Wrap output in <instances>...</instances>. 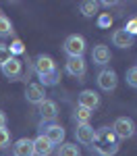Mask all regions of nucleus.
<instances>
[{
  "label": "nucleus",
  "mask_w": 137,
  "mask_h": 156,
  "mask_svg": "<svg viewBox=\"0 0 137 156\" xmlns=\"http://www.w3.org/2000/svg\"><path fill=\"white\" fill-rule=\"evenodd\" d=\"M118 137L114 135L110 127H102L96 131V140H94V150H98L102 156H114L118 152Z\"/></svg>",
  "instance_id": "obj_1"
},
{
  "label": "nucleus",
  "mask_w": 137,
  "mask_h": 156,
  "mask_svg": "<svg viewBox=\"0 0 137 156\" xmlns=\"http://www.w3.org/2000/svg\"><path fill=\"white\" fill-rule=\"evenodd\" d=\"M112 131L121 140H129L135 133V123L131 119H127V117H118V119L114 121V125H112Z\"/></svg>",
  "instance_id": "obj_2"
},
{
  "label": "nucleus",
  "mask_w": 137,
  "mask_h": 156,
  "mask_svg": "<svg viewBox=\"0 0 137 156\" xmlns=\"http://www.w3.org/2000/svg\"><path fill=\"white\" fill-rule=\"evenodd\" d=\"M64 52L69 54V56H83V52H85V40L81 36H69L64 40Z\"/></svg>",
  "instance_id": "obj_3"
},
{
  "label": "nucleus",
  "mask_w": 137,
  "mask_h": 156,
  "mask_svg": "<svg viewBox=\"0 0 137 156\" xmlns=\"http://www.w3.org/2000/svg\"><path fill=\"white\" fill-rule=\"evenodd\" d=\"M87 71L85 67V60L83 56H69L67 58V73L73 75V77H83Z\"/></svg>",
  "instance_id": "obj_4"
},
{
  "label": "nucleus",
  "mask_w": 137,
  "mask_h": 156,
  "mask_svg": "<svg viewBox=\"0 0 137 156\" xmlns=\"http://www.w3.org/2000/svg\"><path fill=\"white\" fill-rule=\"evenodd\" d=\"M75 137H77L79 144L91 146V144H94V140H96V129H94L91 125H77V129H75Z\"/></svg>",
  "instance_id": "obj_5"
},
{
  "label": "nucleus",
  "mask_w": 137,
  "mask_h": 156,
  "mask_svg": "<svg viewBox=\"0 0 137 156\" xmlns=\"http://www.w3.org/2000/svg\"><path fill=\"white\" fill-rule=\"evenodd\" d=\"M77 106H83L87 110H94V108L100 106V96L94 92V90H83L79 94V104Z\"/></svg>",
  "instance_id": "obj_6"
},
{
  "label": "nucleus",
  "mask_w": 137,
  "mask_h": 156,
  "mask_svg": "<svg viewBox=\"0 0 137 156\" xmlns=\"http://www.w3.org/2000/svg\"><path fill=\"white\" fill-rule=\"evenodd\" d=\"M54 152V146L48 142V137L42 133L33 140V156H50Z\"/></svg>",
  "instance_id": "obj_7"
},
{
  "label": "nucleus",
  "mask_w": 137,
  "mask_h": 156,
  "mask_svg": "<svg viewBox=\"0 0 137 156\" xmlns=\"http://www.w3.org/2000/svg\"><path fill=\"white\" fill-rule=\"evenodd\" d=\"M98 85L104 92H112L116 87V73L112 71V69H104L98 75Z\"/></svg>",
  "instance_id": "obj_8"
},
{
  "label": "nucleus",
  "mask_w": 137,
  "mask_h": 156,
  "mask_svg": "<svg viewBox=\"0 0 137 156\" xmlns=\"http://www.w3.org/2000/svg\"><path fill=\"white\" fill-rule=\"evenodd\" d=\"M36 71H37V77L39 75H50V73H56V65H54V60L50 56L39 54L36 58Z\"/></svg>",
  "instance_id": "obj_9"
},
{
  "label": "nucleus",
  "mask_w": 137,
  "mask_h": 156,
  "mask_svg": "<svg viewBox=\"0 0 137 156\" xmlns=\"http://www.w3.org/2000/svg\"><path fill=\"white\" fill-rule=\"evenodd\" d=\"M12 156H33V140L21 137L12 146Z\"/></svg>",
  "instance_id": "obj_10"
},
{
  "label": "nucleus",
  "mask_w": 137,
  "mask_h": 156,
  "mask_svg": "<svg viewBox=\"0 0 137 156\" xmlns=\"http://www.w3.org/2000/svg\"><path fill=\"white\" fill-rule=\"evenodd\" d=\"M46 94H44V87L37 83H29L27 85V90H25V98L31 102V104H42L44 100H46Z\"/></svg>",
  "instance_id": "obj_11"
},
{
  "label": "nucleus",
  "mask_w": 137,
  "mask_h": 156,
  "mask_svg": "<svg viewBox=\"0 0 137 156\" xmlns=\"http://www.w3.org/2000/svg\"><path fill=\"white\" fill-rule=\"evenodd\" d=\"M44 135L48 137V142L52 146L62 144V142H64V129H62L60 125H48L46 131H44Z\"/></svg>",
  "instance_id": "obj_12"
},
{
  "label": "nucleus",
  "mask_w": 137,
  "mask_h": 156,
  "mask_svg": "<svg viewBox=\"0 0 137 156\" xmlns=\"http://www.w3.org/2000/svg\"><path fill=\"white\" fill-rule=\"evenodd\" d=\"M56 115H58V106H56V102H52V100H44L42 104H39V117L44 121H54L56 119Z\"/></svg>",
  "instance_id": "obj_13"
},
{
  "label": "nucleus",
  "mask_w": 137,
  "mask_h": 156,
  "mask_svg": "<svg viewBox=\"0 0 137 156\" xmlns=\"http://www.w3.org/2000/svg\"><path fill=\"white\" fill-rule=\"evenodd\" d=\"M21 69H23V65H21V60L15 58L12 56L4 67H2V73H4V77H9V79H17L19 75H21Z\"/></svg>",
  "instance_id": "obj_14"
},
{
  "label": "nucleus",
  "mask_w": 137,
  "mask_h": 156,
  "mask_svg": "<svg viewBox=\"0 0 137 156\" xmlns=\"http://www.w3.org/2000/svg\"><path fill=\"white\" fill-rule=\"evenodd\" d=\"M112 44L118 48H131L133 46V36H129L125 29H116L112 34Z\"/></svg>",
  "instance_id": "obj_15"
},
{
  "label": "nucleus",
  "mask_w": 137,
  "mask_h": 156,
  "mask_svg": "<svg viewBox=\"0 0 137 156\" xmlns=\"http://www.w3.org/2000/svg\"><path fill=\"white\" fill-rule=\"evenodd\" d=\"M91 58H94L96 65H106V62H110V50L100 44V46H96L91 50Z\"/></svg>",
  "instance_id": "obj_16"
},
{
  "label": "nucleus",
  "mask_w": 137,
  "mask_h": 156,
  "mask_svg": "<svg viewBox=\"0 0 137 156\" xmlns=\"http://www.w3.org/2000/svg\"><path fill=\"white\" fill-rule=\"evenodd\" d=\"M75 121H77V125H89V119H91V110H87L83 106H77L75 108Z\"/></svg>",
  "instance_id": "obj_17"
},
{
  "label": "nucleus",
  "mask_w": 137,
  "mask_h": 156,
  "mask_svg": "<svg viewBox=\"0 0 137 156\" xmlns=\"http://www.w3.org/2000/svg\"><path fill=\"white\" fill-rule=\"evenodd\" d=\"M100 4L98 2H94V0H85V2H81V12H83V17H94L96 12H98Z\"/></svg>",
  "instance_id": "obj_18"
},
{
  "label": "nucleus",
  "mask_w": 137,
  "mask_h": 156,
  "mask_svg": "<svg viewBox=\"0 0 137 156\" xmlns=\"http://www.w3.org/2000/svg\"><path fill=\"white\" fill-rule=\"evenodd\" d=\"M58 156H81L77 144H62L58 150Z\"/></svg>",
  "instance_id": "obj_19"
},
{
  "label": "nucleus",
  "mask_w": 137,
  "mask_h": 156,
  "mask_svg": "<svg viewBox=\"0 0 137 156\" xmlns=\"http://www.w3.org/2000/svg\"><path fill=\"white\" fill-rule=\"evenodd\" d=\"M12 34V25L11 21L4 17V15H0V37H6Z\"/></svg>",
  "instance_id": "obj_20"
},
{
  "label": "nucleus",
  "mask_w": 137,
  "mask_h": 156,
  "mask_svg": "<svg viewBox=\"0 0 137 156\" xmlns=\"http://www.w3.org/2000/svg\"><path fill=\"white\" fill-rule=\"evenodd\" d=\"M11 58H12V54H11V50H9V46L0 44V69H2V67H4Z\"/></svg>",
  "instance_id": "obj_21"
},
{
  "label": "nucleus",
  "mask_w": 137,
  "mask_h": 156,
  "mask_svg": "<svg viewBox=\"0 0 137 156\" xmlns=\"http://www.w3.org/2000/svg\"><path fill=\"white\" fill-rule=\"evenodd\" d=\"M123 29L129 34V36H133V37L137 36V15L133 17V19H129V21H127V25H125Z\"/></svg>",
  "instance_id": "obj_22"
},
{
  "label": "nucleus",
  "mask_w": 137,
  "mask_h": 156,
  "mask_svg": "<svg viewBox=\"0 0 137 156\" xmlns=\"http://www.w3.org/2000/svg\"><path fill=\"white\" fill-rule=\"evenodd\" d=\"M42 85H54L58 81V73H50V75H39Z\"/></svg>",
  "instance_id": "obj_23"
},
{
  "label": "nucleus",
  "mask_w": 137,
  "mask_h": 156,
  "mask_svg": "<svg viewBox=\"0 0 137 156\" xmlns=\"http://www.w3.org/2000/svg\"><path fill=\"white\" fill-rule=\"evenodd\" d=\"M127 83L131 85V87H137V67L127 71Z\"/></svg>",
  "instance_id": "obj_24"
},
{
  "label": "nucleus",
  "mask_w": 137,
  "mask_h": 156,
  "mask_svg": "<svg viewBox=\"0 0 137 156\" xmlns=\"http://www.w3.org/2000/svg\"><path fill=\"white\" fill-rule=\"evenodd\" d=\"M98 25H100V27H110V25H112L110 12H102V15L98 17Z\"/></svg>",
  "instance_id": "obj_25"
},
{
  "label": "nucleus",
  "mask_w": 137,
  "mask_h": 156,
  "mask_svg": "<svg viewBox=\"0 0 137 156\" xmlns=\"http://www.w3.org/2000/svg\"><path fill=\"white\" fill-rule=\"evenodd\" d=\"M11 54H23L25 52V48H23V42H21V40H15V42H12L11 44Z\"/></svg>",
  "instance_id": "obj_26"
},
{
  "label": "nucleus",
  "mask_w": 137,
  "mask_h": 156,
  "mask_svg": "<svg viewBox=\"0 0 137 156\" xmlns=\"http://www.w3.org/2000/svg\"><path fill=\"white\" fill-rule=\"evenodd\" d=\"M9 142H11V133L6 129H0V148H6Z\"/></svg>",
  "instance_id": "obj_27"
},
{
  "label": "nucleus",
  "mask_w": 137,
  "mask_h": 156,
  "mask_svg": "<svg viewBox=\"0 0 137 156\" xmlns=\"http://www.w3.org/2000/svg\"><path fill=\"white\" fill-rule=\"evenodd\" d=\"M4 127H6V115L0 110V129H4Z\"/></svg>",
  "instance_id": "obj_28"
}]
</instances>
